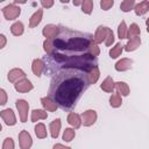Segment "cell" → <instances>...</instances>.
<instances>
[{"label": "cell", "mask_w": 149, "mask_h": 149, "mask_svg": "<svg viewBox=\"0 0 149 149\" xmlns=\"http://www.w3.org/2000/svg\"><path fill=\"white\" fill-rule=\"evenodd\" d=\"M85 88L84 78L73 70H65L58 73L51 81L49 98L62 108L72 107Z\"/></svg>", "instance_id": "cell-1"}, {"label": "cell", "mask_w": 149, "mask_h": 149, "mask_svg": "<svg viewBox=\"0 0 149 149\" xmlns=\"http://www.w3.org/2000/svg\"><path fill=\"white\" fill-rule=\"evenodd\" d=\"M90 42L86 37H71L66 42L62 38H56L52 41L55 50H71V51H83L88 49Z\"/></svg>", "instance_id": "cell-2"}, {"label": "cell", "mask_w": 149, "mask_h": 149, "mask_svg": "<svg viewBox=\"0 0 149 149\" xmlns=\"http://www.w3.org/2000/svg\"><path fill=\"white\" fill-rule=\"evenodd\" d=\"M2 14L6 20H15L21 14V8L16 6L15 3H9L2 8Z\"/></svg>", "instance_id": "cell-3"}, {"label": "cell", "mask_w": 149, "mask_h": 149, "mask_svg": "<svg viewBox=\"0 0 149 149\" xmlns=\"http://www.w3.org/2000/svg\"><path fill=\"white\" fill-rule=\"evenodd\" d=\"M97 118H98V114H97V112L94 109H87V111L83 112L81 115H80L81 123L85 127H90V126L94 125L95 121H97Z\"/></svg>", "instance_id": "cell-4"}, {"label": "cell", "mask_w": 149, "mask_h": 149, "mask_svg": "<svg viewBox=\"0 0 149 149\" xmlns=\"http://www.w3.org/2000/svg\"><path fill=\"white\" fill-rule=\"evenodd\" d=\"M16 108L19 111V115H20V121L21 122H26L27 118H28V111H29V104L28 101H26L24 99H17L16 102Z\"/></svg>", "instance_id": "cell-5"}, {"label": "cell", "mask_w": 149, "mask_h": 149, "mask_svg": "<svg viewBox=\"0 0 149 149\" xmlns=\"http://www.w3.org/2000/svg\"><path fill=\"white\" fill-rule=\"evenodd\" d=\"M19 144L21 149H30L33 146V139L27 130H21L19 133Z\"/></svg>", "instance_id": "cell-6"}, {"label": "cell", "mask_w": 149, "mask_h": 149, "mask_svg": "<svg viewBox=\"0 0 149 149\" xmlns=\"http://www.w3.org/2000/svg\"><path fill=\"white\" fill-rule=\"evenodd\" d=\"M14 87H15V90H16L17 92H20V93H27V92H29V91H31V90L34 88V85L31 84V81H30L29 79L23 78V79L16 81V83L14 84Z\"/></svg>", "instance_id": "cell-7"}, {"label": "cell", "mask_w": 149, "mask_h": 149, "mask_svg": "<svg viewBox=\"0 0 149 149\" xmlns=\"http://www.w3.org/2000/svg\"><path fill=\"white\" fill-rule=\"evenodd\" d=\"M0 116L2 118V120L5 121V123L7 126H14L16 123V116H15L13 109H10V108L2 109L0 112Z\"/></svg>", "instance_id": "cell-8"}, {"label": "cell", "mask_w": 149, "mask_h": 149, "mask_svg": "<svg viewBox=\"0 0 149 149\" xmlns=\"http://www.w3.org/2000/svg\"><path fill=\"white\" fill-rule=\"evenodd\" d=\"M23 78H26L24 71L21 70V69H17V68L12 69V70L8 72V74H7V79H8L10 83H14V84H15L16 81L23 79Z\"/></svg>", "instance_id": "cell-9"}, {"label": "cell", "mask_w": 149, "mask_h": 149, "mask_svg": "<svg viewBox=\"0 0 149 149\" xmlns=\"http://www.w3.org/2000/svg\"><path fill=\"white\" fill-rule=\"evenodd\" d=\"M42 34L47 40L56 38V36L58 34V27L55 24H45L42 29Z\"/></svg>", "instance_id": "cell-10"}, {"label": "cell", "mask_w": 149, "mask_h": 149, "mask_svg": "<svg viewBox=\"0 0 149 149\" xmlns=\"http://www.w3.org/2000/svg\"><path fill=\"white\" fill-rule=\"evenodd\" d=\"M107 30H108V27L99 26V27L97 28L95 33H94V36H93V42H94L95 44L105 42L106 36H107Z\"/></svg>", "instance_id": "cell-11"}, {"label": "cell", "mask_w": 149, "mask_h": 149, "mask_svg": "<svg viewBox=\"0 0 149 149\" xmlns=\"http://www.w3.org/2000/svg\"><path fill=\"white\" fill-rule=\"evenodd\" d=\"M133 66V61L129 59V58H121L120 61H118L114 65L115 70L119 71V72H122V71H127L129 69H132Z\"/></svg>", "instance_id": "cell-12"}, {"label": "cell", "mask_w": 149, "mask_h": 149, "mask_svg": "<svg viewBox=\"0 0 149 149\" xmlns=\"http://www.w3.org/2000/svg\"><path fill=\"white\" fill-rule=\"evenodd\" d=\"M44 63H43V61L42 59H40V58H35L34 61H33V63H31V71H33V73L36 76V77H41L42 76V72H43V70H44Z\"/></svg>", "instance_id": "cell-13"}, {"label": "cell", "mask_w": 149, "mask_h": 149, "mask_svg": "<svg viewBox=\"0 0 149 149\" xmlns=\"http://www.w3.org/2000/svg\"><path fill=\"white\" fill-rule=\"evenodd\" d=\"M61 127H62V122H61V119L59 118H57V119H55L54 121L50 122L49 129H50V135H51L52 139H57L58 137Z\"/></svg>", "instance_id": "cell-14"}, {"label": "cell", "mask_w": 149, "mask_h": 149, "mask_svg": "<svg viewBox=\"0 0 149 149\" xmlns=\"http://www.w3.org/2000/svg\"><path fill=\"white\" fill-rule=\"evenodd\" d=\"M148 10H149V1L148 0H143L139 3H135V6H134V12L137 16L144 15Z\"/></svg>", "instance_id": "cell-15"}, {"label": "cell", "mask_w": 149, "mask_h": 149, "mask_svg": "<svg viewBox=\"0 0 149 149\" xmlns=\"http://www.w3.org/2000/svg\"><path fill=\"white\" fill-rule=\"evenodd\" d=\"M42 16H43V9H37L29 19V28L37 27L42 21Z\"/></svg>", "instance_id": "cell-16"}, {"label": "cell", "mask_w": 149, "mask_h": 149, "mask_svg": "<svg viewBox=\"0 0 149 149\" xmlns=\"http://www.w3.org/2000/svg\"><path fill=\"white\" fill-rule=\"evenodd\" d=\"M41 104H42L44 111H48V112H55V111L57 109V107H58V106L56 105V102H55L52 99H50L49 97H43V98H41Z\"/></svg>", "instance_id": "cell-17"}, {"label": "cell", "mask_w": 149, "mask_h": 149, "mask_svg": "<svg viewBox=\"0 0 149 149\" xmlns=\"http://www.w3.org/2000/svg\"><path fill=\"white\" fill-rule=\"evenodd\" d=\"M99 77H100V71H99L98 66H94L93 69H91L87 72V74H86V81H87V84H95L98 81Z\"/></svg>", "instance_id": "cell-18"}, {"label": "cell", "mask_w": 149, "mask_h": 149, "mask_svg": "<svg viewBox=\"0 0 149 149\" xmlns=\"http://www.w3.org/2000/svg\"><path fill=\"white\" fill-rule=\"evenodd\" d=\"M114 88H116V93L122 95V97H127L129 95V86L127 83L125 81H118V83H114Z\"/></svg>", "instance_id": "cell-19"}, {"label": "cell", "mask_w": 149, "mask_h": 149, "mask_svg": "<svg viewBox=\"0 0 149 149\" xmlns=\"http://www.w3.org/2000/svg\"><path fill=\"white\" fill-rule=\"evenodd\" d=\"M68 122L70 126H72L74 129H78L80 126H81V119H80V115L74 113V112H71L69 113L68 115Z\"/></svg>", "instance_id": "cell-20"}, {"label": "cell", "mask_w": 149, "mask_h": 149, "mask_svg": "<svg viewBox=\"0 0 149 149\" xmlns=\"http://www.w3.org/2000/svg\"><path fill=\"white\" fill-rule=\"evenodd\" d=\"M140 35H141V29H140V27H139L136 23H132L130 27L127 29L126 38L132 40V38H134V37H139Z\"/></svg>", "instance_id": "cell-21"}, {"label": "cell", "mask_w": 149, "mask_h": 149, "mask_svg": "<svg viewBox=\"0 0 149 149\" xmlns=\"http://www.w3.org/2000/svg\"><path fill=\"white\" fill-rule=\"evenodd\" d=\"M100 88L102 91L107 92V93L113 92V90H114V80H113V78L112 77H106L102 80V83L100 84Z\"/></svg>", "instance_id": "cell-22"}, {"label": "cell", "mask_w": 149, "mask_h": 149, "mask_svg": "<svg viewBox=\"0 0 149 149\" xmlns=\"http://www.w3.org/2000/svg\"><path fill=\"white\" fill-rule=\"evenodd\" d=\"M47 118H48V114H47V111H44V109H33L31 111V116H30L31 122H36L38 120H45Z\"/></svg>", "instance_id": "cell-23"}, {"label": "cell", "mask_w": 149, "mask_h": 149, "mask_svg": "<svg viewBox=\"0 0 149 149\" xmlns=\"http://www.w3.org/2000/svg\"><path fill=\"white\" fill-rule=\"evenodd\" d=\"M140 44H141V38H140V36H139V37H134V38L129 40L126 45H123V49H125L126 51H128V52H129V51H134V50H136V49L140 47Z\"/></svg>", "instance_id": "cell-24"}, {"label": "cell", "mask_w": 149, "mask_h": 149, "mask_svg": "<svg viewBox=\"0 0 149 149\" xmlns=\"http://www.w3.org/2000/svg\"><path fill=\"white\" fill-rule=\"evenodd\" d=\"M23 30H24V27L21 21H16L10 26V31L14 36H21L23 34Z\"/></svg>", "instance_id": "cell-25"}, {"label": "cell", "mask_w": 149, "mask_h": 149, "mask_svg": "<svg viewBox=\"0 0 149 149\" xmlns=\"http://www.w3.org/2000/svg\"><path fill=\"white\" fill-rule=\"evenodd\" d=\"M35 134H36V136L38 139H45L47 137L48 134H47V128H45L44 123L40 122V123H37L35 126Z\"/></svg>", "instance_id": "cell-26"}, {"label": "cell", "mask_w": 149, "mask_h": 149, "mask_svg": "<svg viewBox=\"0 0 149 149\" xmlns=\"http://www.w3.org/2000/svg\"><path fill=\"white\" fill-rule=\"evenodd\" d=\"M122 50H123V44L116 43V44L109 50V57H111V58H118V57L121 55Z\"/></svg>", "instance_id": "cell-27"}, {"label": "cell", "mask_w": 149, "mask_h": 149, "mask_svg": "<svg viewBox=\"0 0 149 149\" xmlns=\"http://www.w3.org/2000/svg\"><path fill=\"white\" fill-rule=\"evenodd\" d=\"M121 104H122V98H121V95L118 94V93H113V94L111 95V98H109V105H111L112 107H114V108H118V107L121 106Z\"/></svg>", "instance_id": "cell-28"}, {"label": "cell", "mask_w": 149, "mask_h": 149, "mask_svg": "<svg viewBox=\"0 0 149 149\" xmlns=\"http://www.w3.org/2000/svg\"><path fill=\"white\" fill-rule=\"evenodd\" d=\"M81 10L85 13V14H91L92 10H93V7H94V3L92 0H84L81 1Z\"/></svg>", "instance_id": "cell-29"}, {"label": "cell", "mask_w": 149, "mask_h": 149, "mask_svg": "<svg viewBox=\"0 0 149 149\" xmlns=\"http://www.w3.org/2000/svg\"><path fill=\"white\" fill-rule=\"evenodd\" d=\"M134 6H135V1L134 0H125L121 2L120 5V8L122 12L127 13V12H130L132 9H134Z\"/></svg>", "instance_id": "cell-30"}, {"label": "cell", "mask_w": 149, "mask_h": 149, "mask_svg": "<svg viewBox=\"0 0 149 149\" xmlns=\"http://www.w3.org/2000/svg\"><path fill=\"white\" fill-rule=\"evenodd\" d=\"M76 136V132L73 128H65V130L63 132V140L65 142H71Z\"/></svg>", "instance_id": "cell-31"}, {"label": "cell", "mask_w": 149, "mask_h": 149, "mask_svg": "<svg viewBox=\"0 0 149 149\" xmlns=\"http://www.w3.org/2000/svg\"><path fill=\"white\" fill-rule=\"evenodd\" d=\"M127 26H126V22L125 21H121L119 27H118V36L120 40H123L126 38V35H127Z\"/></svg>", "instance_id": "cell-32"}, {"label": "cell", "mask_w": 149, "mask_h": 149, "mask_svg": "<svg viewBox=\"0 0 149 149\" xmlns=\"http://www.w3.org/2000/svg\"><path fill=\"white\" fill-rule=\"evenodd\" d=\"M43 49L48 55H54L55 54V48L52 44V40H47L43 42Z\"/></svg>", "instance_id": "cell-33"}, {"label": "cell", "mask_w": 149, "mask_h": 149, "mask_svg": "<svg viewBox=\"0 0 149 149\" xmlns=\"http://www.w3.org/2000/svg\"><path fill=\"white\" fill-rule=\"evenodd\" d=\"M87 50H88V54H90L91 56H93V57H97V56H99V54H100V49H99L98 44H95L93 41L90 42V47H88Z\"/></svg>", "instance_id": "cell-34"}, {"label": "cell", "mask_w": 149, "mask_h": 149, "mask_svg": "<svg viewBox=\"0 0 149 149\" xmlns=\"http://www.w3.org/2000/svg\"><path fill=\"white\" fill-rule=\"evenodd\" d=\"M114 42V34H113V30L111 28H108L107 30V36H106V40H105V44L106 47H111Z\"/></svg>", "instance_id": "cell-35"}, {"label": "cell", "mask_w": 149, "mask_h": 149, "mask_svg": "<svg viewBox=\"0 0 149 149\" xmlns=\"http://www.w3.org/2000/svg\"><path fill=\"white\" fill-rule=\"evenodd\" d=\"M114 5V1L113 0H101L100 1V7L104 9V10H108L109 8H112Z\"/></svg>", "instance_id": "cell-36"}, {"label": "cell", "mask_w": 149, "mask_h": 149, "mask_svg": "<svg viewBox=\"0 0 149 149\" xmlns=\"http://www.w3.org/2000/svg\"><path fill=\"white\" fill-rule=\"evenodd\" d=\"M2 149H14V141L12 137H6L2 143Z\"/></svg>", "instance_id": "cell-37"}, {"label": "cell", "mask_w": 149, "mask_h": 149, "mask_svg": "<svg viewBox=\"0 0 149 149\" xmlns=\"http://www.w3.org/2000/svg\"><path fill=\"white\" fill-rule=\"evenodd\" d=\"M7 100H8L7 92H6L3 88H0V106L6 105V104H7Z\"/></svg>", "instance_id": "cell-38"}, {"label": "cell", "mask_w": 149, "mask_h": 149, "mask_svg": "<svg viewBox=\"0 0 149 149\" xmlns=\"http://www.w3.org/2000/svg\"><path fill=\"white\" fill-rule=\"evenodd\" d=\"M41 5L43 8H50L54 6V0H42Z\"/></svg>", "instance_id": "cell-39"}, {"label": "cell", "mask_w": 149, "mask_h": 149, "mask_svg": "<svg viewBox=\"0 0 149 149\" xmlns=\"http://www.w3.org/2000/svg\"><path fill=\"white\" fill-rule=\"evenodd\" d=\"M6 43H7V37L3 34H0V50L6 47Z\"/></svg>", "instance_id": "cell-40"}, {"label": "cell", "mask_w": 149, "mask_h": 149, "mask_svg": "<svg viewBox=\"0 0 149 149\" xmlns=\"http://www.w3.org/2000/svg\"><path fill=\"white\" fill-rule=\"evenodd\" d=\"M52 149H71V148L70 147H66V146H64L62 143H56V144H54Z\"/></svg>", "instance_id": "cell-41"}, {"label": "cell", "mask_w": 149, "mask_h": 149, "mask_svg": "<svg viewBox=\"0 0 149 149\" xmlns=\"http://www.w3.org/2000/svg\"><path fill=\"white\" fill-rule=\"evenodd\" d=\"M73 5L74 6H80L81 5V1H73Z\"/></svg>", "instance_id": "cell-42"}, {"label": "cell", "mask_w": 149, "mask_h": 149, "mask_svg": "<svg viewBox=\"0 0 149 149\" xmlns=\"http://www.w3.org/2000/svg\"><path fill=\"white\" fill-rule=\"evenodd\" d=\"M1 129H2V126H1V123H0V132H1Z\"/></svg>", "instance_id": "cell-43"}]
</instances>
